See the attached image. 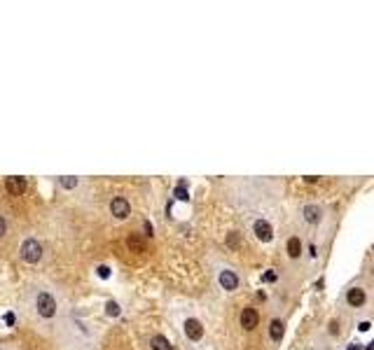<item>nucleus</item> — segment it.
Wrapping results in <instances>:
<instances>
[{"label":"nucleus","instance_id":"f257e3e1","mask_svg":"<svg viewBox=\"0 0 374 350\" xmlns=\"http://www.w3.org/2000/svg\"><path fill=\"white\" fill-rule=\"evenodd\" d=\"M40 257H43V247H40V243H38L35 238H28V241H23V245H22V259H23V262H28V264H35Z\"/></svg>","mask_w":374,"mask_h":350},{"label":"nucleus","instance_id":"f03ea898","mask_svg":"<svg viewBox=\"0 0 374 350\" xmlns=\"http://www.w3.org/2000/svg\"><path fill=\"white\" fill-rule=\"evenodd\" d=\"M38 313H40L43 318H52L54 313H56V301H54V297H49L47 292H43V294L38 297Z\"/></svg>","mask_w":374,"mask_h":350},{"label":"nucleus","instance_id":"7ed1b4c3","mask_svg":"<svg viewBox=\"0 0 374 350\" xmlns=\"http://www.w3.org/2000/svg\"><path fill=\"white\" fill-rule=\"evenodd\" d=\"M5 187H7V191H10L12 196H22L23 191H26V178H22V175L7 178L5 180Z\"/></svg>","mask_w":374,"mask_h":350},{"label":"nucleus","instance_id":"20e7f679","mask_svg":"<svg viewBox=\"0 0 374 350\" xmlns=\"http://www.w3.org/2000/svg\"><path fill=\"white\" fill-rule=\"evenodd\" d=\"M185 334H187V339L199 341L203 336V325L199 322V320H194V318L185 320Z\"/></svg>","mask_w":374,"mask_h":350},{"label":"nucleus","instance_id":"39448f33","mask_svg":"<svg viewBox=\"0 0 374 350\" xmlns=\"http://www.w3.org/2000/svg\"><path fill=\"white\" fill-rule=\"evenodd\" d=\"M253 229H255V236L262 241V243H269V241L274 238V229H271V224L264 222V220H257Z\"/></svg>","mask_w":374,"mask_h":350},{"label":"nucleus","instance_id":"423d86ee","mask_svg":"<svg viewBox=\"0 0 374 350\" xmlns=\"http://www.w3.org/2000/svg\"><path fill=\"white\" fill-rule=\"evenodd\" d=\"M257 322H260V315H257V310L255 308H243L241 310V327L243 329H255L257 327Z\"/></svg>","mask_w":374,"mask_h":350},{"label":"nucleus","instance_id":"0eeeda50","mask_svg":"<svg viewBox=\"0 0 374 350\" xmlns=\"http://www.w3.org/2000/svg\"><path fill=\"white\" fill-rule=\"evenodd\" d=\"M110 210H112V215H115V217L124 220V217H129L131 208H129V201H127V199L117 196V199H112V203H110Z\"/></svg>","mask_w":374,"mask_h":350},{"label":"nucleus","instance_id":"6e6552de","mask_svg":"<svg viewBox=\"0 0 374 350\" xmlns=\"http://www.w3.org/2000/svg\"><path fill=\"white\" fill-rule=\"evenodd\" d=\"M346 301H349V306H353V308L363 306L365 304V292L360 289V287H351L349 294H346Z\"/></svg>","mask_w":374,"mask_h":350},{"label":"nucleus","instance_id":"1a4fd4ad","mask_svg":"<svg viewBox=\"0 0 374 350\" xmlns=\"http://www.w3.org/2000/svg\"><path fill=\"white\" fill-rule=\"evenodd\" d=\"M220 285L232 292V289L239 287V278H236V273H232V271H222V273H220Z\"/></svg>","mask_w":374,"mask_h":350},{"label":"nucleus","instance_id":"9d476101","mask_svg":"<svg viewBox=\"0 0 374 350\" xmlns=\"http://www.w3.org/2000/svg\"><path fill=\"white\" fill-rule=\"evenodd\" d=\"M304 220L309 224L321 222V208H318V206H307V208H304Z\"/></svg>","mask_w":374,"mask_h":350},{"label":"nucleus","instance_id":"9b49d317","mask_svg":"<svg viewBox=\"0 0 374 350\" xmlns=\"http://www.w3.org/2000/svg\"><path fill=\"white\" fill-rule=\"evenodd\" d=\"M150 346H152V350H173V348H171V343H169V339H166V336H161V334L152 336Z\"/></svg>","mask_w":374,"mask_h":350},{"label":"nucleus","instance_id":"f8f14e48","mask_svg":"<svg viewBox=\"0 0 374 350\" xmlns=\"http://www.w3.org/2000/svg\"><path fill=\"white\" fill-rule=\"evenodd\" d=\"M269 334H271V339L274 341L283 339V322H281V320H271V325H269Z\"/></svg>","mask_w":374,"mask_h":350},{"label":"nucleus","instance_id":"ddd939ff","mask_svg":"<svg viewBox=\"0 0 374 350\" xmlns=\"http://www.w3.org/2000/svg\"><path fill=\"white\" fill-rule=\"evenodd\" d=\"M299 252H302V243H299L297 236H292V238L288 241V255L292 257V259H297Z\"/></svg>","mask_w":374,"mask_h":350},{"label":"nucleus","instance_id":"4468645a","mask_svg":"<svg viewBox=\"0 0 374 350\" xmlns=\"http://www.w3.org/2000/svg\"><path fill=\"white\" fill-rule=\"evenodd\" d=\"M127 245L131 247V252H143V241H140L138 236H129Z\"/></svg>","mask_w":374,"mask_h":350},{"label":"nucleus","instance_id":"2eb2a0df","mask_svg":"<svg viewBox=\"0 0 374 350\" xmlns=\"http://www.w3.org/2000/svg\"><path fill=\"white\" fill-rule=\"evenodd\" d=\"M106 313H108V315H112V318H117V315H119V304H117V301H112V299H110V301L106 304Z\"/></svg>","mask_w":374,"mask_h":350},{"label":"nucleus","instance_id":"dca6fc26","mask_svg":"<svg viewBox=\"0 0 374 350\" xmlns=\"http://www.w3.org/2000/svg\"><path fill=\"white\" fill-rule=\"evenodd\" d=\"M176 199H182V201H187V199H190V196H187V191H185V182L176 187Z\"/></svg>","mask_w":374,"mask_h":350},{"label":"nucleus","instance_id":"f3484780","mask_svg":"<svg viewBox=\"0 0 374 350\" xmlns=\"http://www.w3.org/2000/svg\"><path fill=\"white\" fill-rule=\"evenodd\" d=\"M61 185H64L66 189H73L75 185H77V180L75 178H61Z\"/></svg>","mask_w":374,"mask_h":350},{"label":"nucleus","instance_id":"a211bd4d","mask_svg":"<svg viewBox=\"0 0 374 350\" xmlns=\"http://www.w3.org/2000/svg\"><path fill=\"white\" fill-rule=\"evenodd\" d=\"M227 245H229V247H236V245H239V233H229V236H227Z\"/></svg>","mask_w":374,"mask_h":350},{"label":"nucleus","instance_id":"6ab92c4d","mask_svg":"<svg viewBox=\"0 0 374 350\" xmlns=\"http://www.w3.org/2000/svg\"><path fill=\"white\" fill-rule=\"evenodd\" d=\"M98 276L108 278V276H110V268H108V266H98Z\"/></svg>","mask_w":374,"mask_h":350},{"label":"nucleus","instance_id":"aec40b11","mask_svg":"<svg viewBox=\"0 0 374 350\" xmlns=\"http://www.w3.org/2000/svg\"><path fill=\"white\" fill-rule=\"evenodd\" d=\"M330 334H339V322H337V320H332L330 322Z\"/></svg>","mask_w":374,"mask_h":350},{"label":"nucleus","instance_id":"412c9836","mask_svg":"<svg viewBox=\"0 0 374 350\" xmlns=\"http://www.w3.org/2000/svg\"><path fill=\"white\" fill-rule=\"evenodd\" d=\"M5 322H7V325H14V322H17V318H14V313H7V315H5Z\"/></svg>","mask_w":374,"mask_h":350},{"label":"nucleus","instance_id":"4be33fe9","mask_svg":"<svg viewBox=\"0 0 374 350\" xmlns=\"http://www.w3.org/2000/svg\"><path fill=\"white\" fill-rule=\"evenodd\" d=\"M264 280H269V283H271V280H276V273H264Z\"/></svg>","mask_w":374,"mask_h":350},{"label":"nucleus","instance_id":"5701e85b","mask_svg":"<svg viewBox=\"0 0 374 350\" xmlns=\"http://www.w3.org/2000/svg\"><path fill=\"white\" fill-rule=\"evenodd\" d=\"M2 233H5V220L0 217V236H2Z\"/></svg>","mask_w":374,"mask_h":350}]
</instances>
